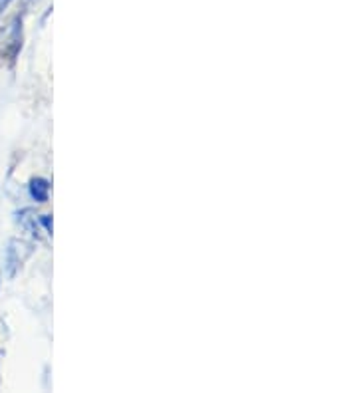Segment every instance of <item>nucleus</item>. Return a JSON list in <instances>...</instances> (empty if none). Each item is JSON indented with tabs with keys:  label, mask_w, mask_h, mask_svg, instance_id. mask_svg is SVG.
<instances>
[{
	"label": "nucleus",
	"mask_w": 357,
	"mask_h": 393,
	"mask_svg": "<svg viewBox=\"0 0 357 393\" xmlns=\"http://www.w3.org/2000/svg\"><path fill=\"white\" fill-rule=\"evenodd\" d=\"M22 50V16L16 14L0 32V54L8 62H14Z\"/></svg>",
	"instance_id": "f257e3e1"
},
{
	"label": "nucleus",
	"mask_w": 357,
	"mask_h": 393,
	"mask_svg": "<svg viewBox=\"0 0 357 393\" xmlns=\"http://www.w3.org/2000/svg\"><path fill=\"white\" fill-rule=\"evenodd\" d=\"M48 193H50V185L46 179L42 177H36L30 181V197L38 201V203H46L48 201Z\"/></svg>",
	"instance_id": "f03ea898"
},
{
	"label": "nucleus",
	"mask_w": 357,
	"mask_h": 393,
	"mask_svg": "<svg viewBox=\"0 0 357 393\" xmlns=\"http://www.w3.org/2000/svg\"><path fill=\"white\" fill-rule=\"evenodd\" d=\"M14 0H0V20H2V16H4V12L8 10V6L12 4Z\"/></svg>",
	"instance_id": "7ed1b4c3"
}]
</instances>
